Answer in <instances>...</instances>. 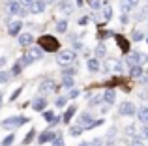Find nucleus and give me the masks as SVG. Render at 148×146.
<instances>
[{
    "label": "nucleus",
    "instance_id": "nucleus-8",
    "mask_svg": "<svg viewBox=\"0 0 148 146\" xmlns=\"http://www.w3.org/2000/svg\"><path fill=\"white\" fill-rule=\"evenodd\" d=\"M139 4V0H120V10L122 13H130L131 10H135Z\"/></svg>",
    "mask_w": 148,
    "mask_h": 146
},
{
    "label": "nucleus",
    "instance_id": "nucleus-13",
    "mask_svg": "<svg viewBox=\"0 0 148 146\" xmlns=\"http://www.w3.org/2000/svg\"><path fill=\"white\" fill-rule=\"evenodd\" d=\"M54 90H56V84H54V81H43V83H41L40 84V92H43V94H45V92H47V94H49V92H54Z\"/></svg>",
    "mask_w": 148,
    "mask_h": 146
},
{
    "label": "nucleus",
    "instance_id": "nucleus-22",
    "mask_svg": "<svg viewBox=\"0 0 148 146\" xmlns=\"http://www.w3.org/2000/svg\"><path fill=\"white\" fill-rule=\"evenodd\" d=\"M54 28H56V32H60V34L68 32V21H66V19H62V21H58Z\"/></svg>",
    "mask_w": 148,
    "mask_h": 146
},
{
    "label": "nucleus",
    "instance_id": "nucleus-27",
    "mask_svg": "<svg viewBox=\"0 0 148 146\" xmlns=\"http://www.w3.org/2000/svg\"><path fill=\"white\" fill-rule=\"evenodd\" d=\"M34 139H36V129H30V131L26 133V137H25V141H23V144H30Z\"/></svg>",
    "mask_w": 148,
    "mask_h": 146
},
{
    "label": "nucleus",
    "instance_id": "nucleus-1",
    "mask_svg": "<svg viewBox=\"0 0 148 146\" xmlns=\"http://www.w3.org/2000/svg\"><path fill=\"white\" fill-rule=\"evenodd\" d=\"M40 47L47 53H56L60 49V41L53 36H41L40 38Z\"/></svg>",
    "mask_w": 148,
    "mask_h": 146
},
{
    "label": "nucleus",
    "instance_id": "nucleus-26",
    "mask_svg": "<svg viewBox=\"0 0 148 146\" xmlns=\"http://www.w3.org/2000/svg\"><path fill=\"white\" fill-rule=\"evenodd\" d=\"M30 55H32L36 60H40L41 56H43V49H41V47H32V49H30Z\"/></svg>",
    "mask_w": 148,
    "mask_h": 146
},
{
    "label": "nucleus",
    "instance_id": "nucleus-38",
    "mask_svg": "<svg viewBox=\"0 0 148 146\" xmlns=\"http://www.w3.org/2000/svg\"><path fill=\"white\" fill-rule=\"evenodd\" d=\"M13 141H15V137H13V135H8L6 139L2 141V146H11V144H13Z\"/></svg>",
    "mask_w": 148,
    "mask_h": 146
},
{
    "label": "nucleus",
    "instance_id": "nucleus-49",
    "mask_svg": "<svg viewBox=\"0 0 148 146\" xmlns=\"http://www.w3.org/2000/svg\"><path fill=\"white\" fill-rule=\"evenodd\" d=\"M6 64V58H0V66H4Z\"/></svg>",
    "mask_w": 148,
    "mask_h": 146
},
{
    "label": "nucleus",
    "instance_id": "nucleus-25",
    "mask_svg": "<svg viewBox=\"0 0 148 146\" xmlns=\"http://www.w3.org/2000/svg\"><path fill=\"white\" fill-rule=\"evenodd\" d=\"M73 84H75V81H73V77H62V86L68 88V90H71Z\"/></svg>",
    "mask_w": 148,
    "mask_h": 146
},
{
    "label": "nucleus",
    "instance_id": "nucleus-10",
    "mask_svg": "<svg viewBox=\"0 0 148 146\" xmlns=\"http://www.w3.org/2000/svg\"><path fill=\"white\" fill-rule=\"evenodd\" d=\"M21 28H23V23L19 21V19H17V21H11L10 26H8V34L15 38V36H19V34H21Z\"/></svg>",
    "mask_w": 148,
    "mask_h": 146
},
{
    "label": "nucleus",
    "instance_id": "nucleus-15",
    "mask_svg": "<svg viewBox=\"0 0 148 146\" xmlns=\"http://www.w3.org/2000/svg\"><path fill=\"white\" fill-rule=\"evenodd\" d=\"M45 107H47V99L45 98H38L32 101V109L34 111H45Z\"/></svg>",
    "mask_w": 148,
    "mask_h": 146
},
{
    "label": "nucleus",
    "instance_id": "nucleus-17",
    "mask_svg": "<svg viewBox=\"0 0 148 146\" xmlns=\"http://www.w3.org/2000/svg\"><path fill=\"white\" fill-rule=\"evenodd\" d=\"M114 40H116L118 47L122 49L124 53H130V43H127V40H126V38H122V36H114Z\"/></svg>",
    "mask_w": 148,
    "mask_h": 146
},
{
    "label": "nucleus",
    "instance_id": "nucleus-31",
    "mask_svg": "<svg viewBox=\"0 0 148 146\" xmlns=\"http://www.w3.org/2000/svg\"><path fill=\"white\" fill-rule=\"evenodd\" d=\"M135 137H139V139H143V141L148 139V128H139V129H137V135H135Z\"/></svg>",
    "mask_w": 148,
    "mask_h": 146
},
{
    "label": "nucleus",
    "instance_id": "nucleus-33",
    "mask_svg": "<svg viewBox=\"0 0 148 146\" xmlns=\"http://www.w3.org/2000/svg\"><path fill=\"white\" fill-rule=\"evenodd\" d=\"M68 99H69V98H66V96L58 98V99H56V107H60V109H62V107H66V105H68Z\"/></svg>",
    "mask_w": 148,
    "mask_h": 146
},
{
    "label": "nucleus",
    "instance_id": "nucleus-30",
    "mask_svg": "<svg viewBox=\"0 0 148 146\" xmlns=\"http://www.w3.org/2000/svg\"><path fill=\"white\" fill-rule=\"evenodd\" d=\"M41 116H43L45 122H54V118H56L53 111H43V114H41Z\"/></svg>",
    "mask_w": 148,
    "mask_h": 146
},
{
    "label": "nucleus",
    "instance_id": "nucleus-2",
    "mask_svg": "<svg viewBox=\"0 0 148 146\" xmlns=\"http://www.w3.org/2000/svg\"><path fill=\"white\" fill-rule=\"evenodd\" d=\"M26 122H28V118H25V116H10L6 120H2V128L4 129H17L21 126H25Z\"/></svg>",
    "mask_w": 148,
    "mask_h": 146
},
{
    "label": "nucleus",
    "instance_id": "nucleus-4",
    "mask_svg": "<svg viewBox=\"0 0 148 146\" xmlns=\"http://www.w3.org/2000/svg\"><path fill=\"white\" fill-rule=\"evenodd\" d=\"M118 113L122 114V116H137V109H135V105L131 101H124L122 105L118 107Z\"/></svg>",
    "mask_w": 148,
    "mask_h": 146
},
{
    "label": "nucleus",
    "instance_id": "nucleus-6",
    "mask_svg": "<svg viewBox=\"0 0 148 146\" xmlns=\"http://www.w3.org/2000/svg\"><path fill=\"white\" fill-rule=\"evenodd\" d=\"M73 10H75V6H73L71 0H60V2H58V11H60V13H64V15H71V13H73Z\"/></svg>",
    "mask_w": 148,
    "mask_h": 146
},
{
    "label": "nucleus",
    "instance_id": "nucleus-51",
    "mask_svg": "<svg viewBox=\"0 0 148 146\" xmlns=\"http://www.w3.org/2000/svg\"><path fill=\"white\" fill-rule=\"evenodd\" d=\"M146 43H148V40H146Z\"/></svg>",
    "mask_w": 148,
    "mask_h": 146
},
{
    "label": "nucleus",
    "instance_id": "nucleus-19",
    "mask_svg": "<svg viewBox=\"0 0 148 146\" xmlns=\"http://www.w3.org/2000/svg\"><path fill=\"white\" fill-rule=\"evenodd\" d=\"M86 68H88V70H90L92 73L99 71V60H98V58H88V62H86Z\"/></svg>",
    "mask_w": 148,
    "mask_h": 146
},
{
    "label": "nucleus",
    "instance_id": "nucleus-39",
    "mask_svg": "<svg viewBox=\"0 0 148 146\" xmlns=\"http://www.w3.org/2000/svg\"><path fill=\"white\" fill-rule=\"evenodd\" d=\"M53 146H64V139H62V135H56V137H54Z\"/></svg>",
    "mask_w": 148,
    "mask_h": 146
},
{
    "label": "nucleus",
    "instance_id": "nucleus-36",
    "mask_svg": "<svg viewBox=\"0 0 148 146\" xmlns=\"http://www.w3.org/2000/svg\"><path fill=\"white\" fill-rule=\"evenodd\" d=\"M111 36H114V34H112V32H111V30H107V32H105V30H101V32L98 34V38H99V40H101V41H103V40H105V38H111Z\"/></svg>",
    "mask_w": 148,
    "mask_h": 146
},
{
    "label": "nucleus",
    "instance_id": "nucleus-16",
    "mask_svg": "<svg viewBox=\"0 0 148 146\" xmlns=\"http://www.w3.org/2000/svg\"><path fill=\"white\" fill-rule=\"evenodd\" d=\"M75 113H77V105L68 107V111H66V113H64V116H62V122H64V124H68V122L73 118V114H75Z\"/></svg>",
    "mask_w": 148,
    "mask_h": 146
},
{
    "label": "nucleus",
    "instance_id": "nucleus-14",
    "mask_svg": "<svg viewBox=\"0 0 148 146\" xmlns=\"http://www.w3.org/2000/svg\"><path fill=\"white\" fill-rule=\"evenodd\" d=\"M45 6H47V2H45V0H36V2L32 4V8H30V11H32V13H43V11H45Z\"/></svg>",
    "mask_w": 148,
    "mask_h": 146
},
{
    "label": "nucleus",
    "instance_id": "nucleus-45",
    "mask_svg": "<svg viewBox=\"0 0 148 146\" xmlns=\"http://www.w3.org/2000/svg\"><path fill=\"white\" fill-rule=\"evenodd\" d=\"M77 96H79V90H71V92H69V98H71V99H75Z\"/></svg>",
    "mask_w": 148,
    "mask_h": 146
},
{
    "label": "nucleus",
    "instance_id": "nucleus-28",
    "mask_svg": "<svg viewBox=\"0 0 148 146\" xmlns=\"http://www.w3.org/2000/svg\"><path fill=\"white\" fill-rule=\"evenodd\" d=\"M99 101H103V96H98V94H96V96H92V98L88 99V105H90V107H96V105H99Z\"/></svg>",
    "mask_w": 148,
    "mask_h": 146
},
{
    "label": "nucleus",
    "instance_id": "nucleus-50",
    "mask_svg": "<svg viewBox=\"0 0 148 146\" xmlns=\"http://www.w3.org/2000/svg\"><path fill=\"white\" fill-rule=\"evenodd\" d=\"M45 2H47V4H49V2H53V0H45Z\"/></svg>",
    "mask_w": 148,
    "mask_h": 146
},
{
    "label": "nucleus",
    "instance_id": "nucleus-24",
    "mask_svg": "<svg viewBox=\"0 0 148 146\" xmlns=\"http://www.w3.org/2000/svg\"><path fill=\"white\" fill-rule=\"evenodd\" d=\"M103 56H107V47L103 43H99L96 47V58H103Z\"/></svg>",
    "mask_w": 148,
    "mask_h": 146
},
{
    "label": "nucleus",
    "instance_id": "nucleus-37",
    "mask_svg": "<svg viewBox=\"0 0 148 146\" xmlns=\"http://www.w3.org/2000/svg\"><path fill=\"white\" fill-rule=\"evenodd\" d=\"M21 71H23V66H21L19 62H15V66L11 68V75H19Z\"/></svg>",
    "mask_w": 148,
    "mask_h": 146
},
{
    "label": "nucleus",
    "instance_id": "nucleus-34",
    "mask_svg": "<svg viewBox=\"0 0 148 146\" xmlns=\"http://www.w3.org/2000/svg\"><path fill=\"white\" fill-rule=\"evenodd\" d=\"M131 40H133V41H141V40H143V32H141V30H133V34H131Z\"/></svg>",
    "mask_w": 148,
    "mask_h": 146
},
{
    "label": "nucleus",
    "instance_id": "nucleus-3",
    "mask_svg": "<svg viewBox=\"0 0 148 146\" xmlns=\"http://www.w3.org/2000/svg\"><path fill=\"white\" fill-rule=\"evenodd\" d=\"M126 62L130 66H143V64L148 62V55H145V53H131V55H127Z\"/></svg>",
    "mask_w": 148,
    "mask_h": 146
},
{
    "label": "nucleus",
    "instance_id": "nucleus-35",
    "mask_svg": "<svg viewBox=\"0 0 148 146\" xmlns=\"http://www.w3.org/2000/svg\"><path fill=\"white\" fill-rule=\"evenodd\" d=\"M10 73L8 71H4V70H0V83H8V81H10Z\"/></svg>",
    "mask_w": 148,
    "mask_h": 146
},
{
    "label": "nucleus",
    "instance_id": "nucleus-41",
    "mask_svg": "<svg viewBox=\"0 0 148 146\" xmlns=\"http://www.w3.org/2000/svg\"><path fill=\"white\" fill-rule=\"evenodd\" d=\"M21 90H23V86H19V88H17V90H15V92H13V94H11V101H15V99H17V98H19V94H21Z\"/></svg>",
    "mask_w": 148,
    "mask_h": 146
},
{
    "label": "nucleus",
    "instance_id": "nucleus-29",
    "mask_svg": "<svg viewBox=\"0 0 148 146\" xmlns=\"http://www.w3.org/2000/svg\"><path fill=\"white\" fill-rule=\"evenodd\" d=\"M83 131H84V128H83V126H79V124H77V126H73V128L69 129V135H71V137H77V135H81Z\"/></svg>",
    "mask_w": 148,
    "mask_h": 146
},
{
    "label": "nucleus",
    "instance_id": "nucleus-48",
    "mask_svg": "<svg viewBox=\"0 0 148 146\" xmlns=\"http://www.w3.org/2000/svg\"><path fill=\"white\" fill-rule=\"evenodd\" d=\"M2 99H4V94H2V90H0V107H2Z\"/></svg>",
    "mask_w": 148,
    "mask_h": 146
},
{
    "label": "nucleus",
    "instance_id": "nucleus-18",
    "mask_svg": "<svg viewBox=\"0 0 148 146\" xmlns=\"http://www.w3.org/2000/svg\"><path fill=\"white\" fill-rule=\"evenodd\" d=\"M137 118L143 122V124H148V107H141V109H137Z\"/></svg>",
    "mask_w": 148,
    "mask_h": 146
},
{
    "label": "nucleus",
    "instance_id": "nucleus-47",
    "mask_svg": "<svg viewBox=\"0 0 148 146\" xmlns=\"http://www.w3.org/2000/svg\"><path fill=\"white\" fill-rule=\"evenodd\" d=\"M86 23H88V17H83V19L79 21V25H86Z\"/></svg>",
    "mask_w": 148,
    "mask_h": 146
},
{
    "label": "nucleus",
    "instance_id": "nucleus-46",
    "mask_svg": "<svg viewBox=\"0 0 148 146\" xmlns=\"http://www.w3.org/2000/svg\"><path fill=\"white\" fill-rule=\"evenodd\" d=\"M92 146H103V144H101V139H96L94 143H92Z\"/></svg>",
    "mask_w": 148,
    "mask_h": 146
},
{
    "label": "nucleus",
    "instance_id": "nucleus-43",
    "mask_svg": "<svg viewBox=\"0 0 148 146\" xmlns=\"http://www.w3.org/2000/svg\"><path fill=\"white\" fill-rule=\"evenodd\" d=\"M127 23V13H122L120 15V25H126Z\"/></svg>",
    "mask_w": 148,
    "mask_h": 146
},
{
    "label": "nucleus",
    "instance_id": "nucleus-21",
    "mask_svg": "<svg viewBox=\"0 0 148 146\" xmlns=\"http://www.w3.org/2000/svg\"><path fill=\"white\" fill-rule=\"evenodd\" d=\"M143 73H145V70H143V66H130V75L131 77H143Z\"/></svg>",
    "mask_w": 148,
    "mask_h": 146
},
{
    "label": "nucleus",
    "instance_id": "nucleus-20",
    "mask_svg": "<svg viewBox=\"0 0 148 146\" xmlns=\"http://www.w3.org/2000/svg\"><path fill=\"white\" fill-rule=\"evenodd\" d=\"M34 60H36V58H34V56H32V55H30V53H28V55H23V56H21V58H19V60H17V62H19V64H21V66H23V68H25V66H30V64H32V62H34Z\"/></svg>",
    "mask_w": 148,
    "mask_h": 146
},
{
    "label": "nucleus",
    "instance_id": "nucleus-42",
    "mask_svg": "<svg viewBox=\"0 0 148 146\" xmlns=\"http://www.w3.org/2000/svg\"><path fill=\"white\" fill-rule=\"evenodd\" d=\"M19 2H21L23 6H26V8H32V4L36 2V0H19Z\"/></svg>",
    "mask_w": 148,
    "mask_h": 146
},
{
    "label": "nucleus",
    "instance_id": "nucleus-11",
    "mask_svg": "<svg viewBox=\"0 0 148 146\" xmlns=\"http://www.w3.org/2000/svg\"><path fill=\"white\" fill-rule=\"evenodd\" d=\"M54 137H56V135H54V131H53V129H45V131L41 133L40 137H38V143H40V144L53 143V141H54Z\"/></svg>",
    "mask_w": 148,
    "mask_h": 146
},
{
    "label": "nucleus",
    "instance_id": "nucleus-9",
    "mask_svg": "<svg viewBox=\"0 0 148 146\" xmlns=\"http://www.w3.org/2000/svg\"><path fill=\"white\" fill-rule=\"evenodd\" d=\"M17 41H19V45H21V47H32L34 38H32V34L25 32V34H19V36H17Z\"/></svg>",
    "mask_w": 148,
    "mask_h": 146
},
{
    "label": "nucleus",
    "instance_id": "nucleus-32",
    "mask_svg": "<svg viewBox=\"0 0 148 146\" xmlns=\"http://www.w3.org/2000/svg\"><path fill=\"white\" fill-rule=\"evenodd\" d=\"M111 17H112V10H111V8H103V19H105V21H111Z\"/></svg>",
    "mask_w": 148,
    "mask_h": 146
},
{
    "label": "nucleus",
    "instance_id": "nucleus-40",
    "mask_svg": "<svg viewBox=\"0 0 148 146\" xmlns=\"http://www.w3.org/2000/svg\"><path fill=\"white\" fill-rule=\"evenodd\" d=\"M130 146H145V144H143V139H139V137H135V139H133V141L130 143Z\"/></svg>",
    "mask_w": 148,
    "mask_h": 146
},
{
    "label": "nucleus",
    "instance_id": "nucleus-5",
    "mask_svg": "<svg viewBox=\"0 0 148 146\" xmlns=\"http://www.w3.org/2000/svg\"><path fill=\"white\" fill-rule=\"evenodd\" d=\"M75 58H77V55H75L73 51H60V53L56 55V60H58L60 64H69V62H73Z\"/></svg>",
    "mask_w": 148,
    "mask_h": 146
},
{
    "label": "nucleus",
    "instance_id": "nucleus-7",
    "mask_svg": "<svg viewBox=\"0 0 148 146\" xmlns=\"http://www.w3.org/2000/svg\"><path fill=\"white\" fill-rule=\"evenodd\" d=\"M105 71L122 73V62H120V60H112V58H109L107 62H105Z\"/></svg>",
    "mask_w": 148,
    "mask_h": 146
},
{
    "label": "nucleus",
    "instance_id": "nucleus-44",
    "mask_svg": "<svg viewBox=\"0 0 148 146\" xmlns=\"http://www.w3.org/2000/svg\"><path fill=\"white\" fill-rule=\"evenodd\" d=\"M90 6L94 8V10H98V8H99V0H92V2H90Z\"/></svg>",
    "mask_w": 148,
    "mask_h": 146
},
{
    "label": "nucleus",
    "instance_id": "nucleus-12",
    "mask_svg": "<svg viewBox=\"0 0 148 146\" xmlns=\"http://www.w3.org/2000/svg\"><path fill=\"white\" fill-rule=\"evenodd\" d=\"M114 98H116V94H114V90H111V88L103 92V103H105V107H107V109L112 105V103H114Z\"/></svg>",
    "mask_w": 148,
    "mask_h": 146
},
{
    "label": "nucleus",
    "instance_id": "nucleus-23",
    "mask_svg": "<svg viewBox=\"0 0 148 146\" xmlns=\"http://www.w3.org/2000/svg\"><path fill=\"white\" fill-rule=\"evenodd\" d=\"M77 73V68L75 66H66L64 70H62V77H73Z\"/></svg>",
    "mask_w": 148,
    "mask_h": 146
}]
</instances>
